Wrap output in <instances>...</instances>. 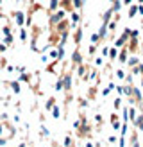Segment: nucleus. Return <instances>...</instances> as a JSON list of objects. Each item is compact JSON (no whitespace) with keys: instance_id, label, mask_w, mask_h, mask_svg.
<instances>
[{"instance_id":"f257e3e1","label":"nucleus","mask_w":143,"mask_h":147,"mask_svg":"<svg viewBox=\"0 0 143 147\" xmlns=\"http://www.w3.org/2000/svg\"><path fill=\"white\" fill-rule=\"evenodd\" d=\"M136 9H138V7L132 5V7H131V13H129V16H134V14H136Z\"/></svg>"},{"instance_id":"f03ea898","label":"nucleus","mask_w":143,"mask_h":147,"mask_svg":"<svg viewBox=\"0 0 143 147\" xmlns=\"http://www.w3.org/2000/svg\"><path fill=\"white\" fill-rule=\"evenodd\" d=\"M122 2H124L125 5H129V4H131V2H132V0H122Z\"/></svg>"}]
</instances>
